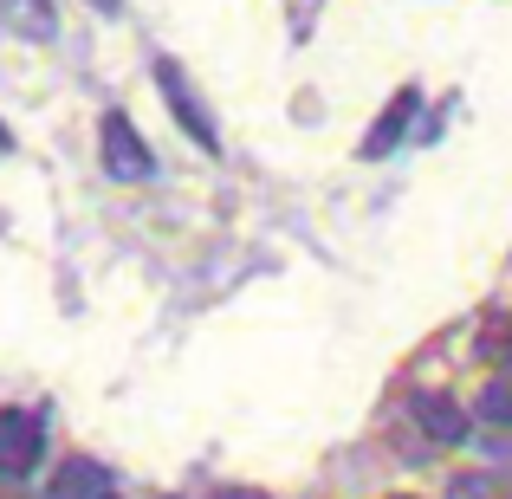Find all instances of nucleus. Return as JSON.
Listing matches in <instances>:
<instances>
[{
	"label": "nucleus",
	"instance_id": "obj_1",
	"mask_svg": "<svg viewBox=\"0 0 512 499\" xmlns=\"http://www.w3.org/2000/svg\"><path fill=\"white\" fill-rule=\"evenodd\" d=\"M98 150H104V169H111L117 182H150V175H156L150 143L137 137V124H130L124 111H111V117L98 124Z\"/></svg>",
	"mask_w": 512,
	"mask_h": 499
},
{
	"label": "nucleus",
	"instance_id": "obj_12",
	"mask_svg": "<svg viewBox=\"0 0 512 499\" xmlns=\"http://www.w3.org/2000/svg\"><path fill=\"white\" fill-rule=\"evenodd\" d=\"M0 156H13V137H7V124H0Z\"/></svg>",
	"mask_w": 512,
	"mask_h": 499
},
{
	"label": "nucleus",
	"instance_id": "obj_10",
	"mask_svg": "<svg viewBox=\"0 0 512 499\" xmlns=\"http://www.w3.org/2000/svg\"><path fill=\"white\" fill-rule=\"evenodd\" d=\"M480 357H487V363H506V370H512V318H493V325L480 331Z\"/></svg>",
	"mask_w": 512,
	"mask_h": 499
},
{
	"label": "nucleus",
	"instance_id": "obj_11",
	"mask_svg": "<svg viewBox=\"0 0 512 499\" xmlns=\"http://www.w3.org/2000/svg\"><path fill=\"white\" fill-rule=\"evenodd\" d=\"M91 7H98V13H111V20H117V13H124V0H91Z\"/></svg>",
	"mask_w": 512,
	"mask_h": 499
},
{
	"label": "nucleus",
	"instance_id": "obj_13",
	"mask_svg": "<svg viewBox=\"0 0 512 499\" xmlns=\"http://www.w3.org/2000/svg\"><path fill=\"white\" fill-rule=\"evenodd\" d=\"M389 499H415V493H389Z\"/></svg>",
	"mask_w": 512,
	"mask_h": 499
},
{
	"label": "nucleus",
	"instance_id": "obj_7",
	"mask_svg": "<svg viewBox=\"0 0 512 499\" xmlns=\"http://www.w3.org/2000/svg\"><path fill=\"white\" fill-rule=\"evenodd\" d=\"M0 20H7V33H20V39H52L59 33V7H52V0H0Z\"/></svg>",
	"mask_w": 512,
	"mask_h": 499
},
{
	"label": "nucleus",
	"instance_id": "obj_9",
	"mask_svg": "<svg viewBox=\"0 0 512 499\" xmlns=\"http://www.w3.org/2000/svg\"><path fill=\"white\" fill-rule=\"evenodd\" d=\"M448 499H512V480L506 474H461L448 487Z\"/></svg>",
	"mask_w": 512,
	"mask_h": 499
},
{
	"label": "nucleus",
	"instance_id": "obj_5",
	"mask_svg": "<svg viewBox=\"0 0 512 499\" xmlns=\"http://www.w3.org/2000/svg\"><path fill=\"white\" fill-rule=\"evenodd\" d=\"M46 499H111V467L72 454V461H59V474H52Z\"/></svg>",
	"mask_w": 512,
	"mask_h": 499
},
{
	"label": "nucleus",
	"instance_id": "obj_6",
	"mask_svg": "<svg viewBox=\"0 0 512 499\" xmlns=\"http://www.w3.org/2000/svg\"><path fill=\"white\" fill-rule=\"evenodd\" d=\"M415 422H422L428 441H441V448H454V441H467V409L454 396H415Z\"/></svg>",
	"mask_w": 512,
	"mask_h": 499
},
{
	"label": "nucleus",
	"instance_id": "obj_3",
	"mask_svg": "<svg viewBox=\"0 0 512 499\" xmlns=\"http://www.w3.org/2000/svg\"><path fill=\"white\" fill-rule=\"evenodd\" d=\"M39 448H46V435H39V415L0 409V480L33 474V467H39Z\"/></svg>",
	"mask_w": 512,
	"mask_h": 499
},
{
	"label": "nucleus",
	"instance_id": "obj_8",
	"mask_svg": "<svg viewBox=\"0 0 512 499\" xmlns=\"http://www.w3.org/2000/svg\"><path fill=\"white\" fill-rule=\"evenodd\" d=\"M474 415H480V422H500V428H512V370H500L487 389H480Z\"/></svg>",
	"mask_w": 512,
	"mask_h": 499
},
{
	"label": "nucleus",
	"instance_id": "obj_4",
	"mask_svg": "<svg viewBox=\"0 0 512 499\" xmlns=\"http://www.w3.org/2000/svg\"><path fill=\"white\" fill-rule=\"evenodd\" d=\"M415 111H422V91H396V98H389L383 104V117H376V124H370V137H363V163H383V156L389 150H396V143H402V130H409V117Z\"/></svg>",
	"mask_w": 512,
	"mask_h": 499
},
{
	"label": "nucleus",
	"instance_id": "obj_2",
	"mask_svg": "<svg viewBox=\"0 0 512 499\" xmlns=\"http://www.w3.org/2000/svg\"><path fill=\"white\" fill-rule=\"evenodd\" d=\"M156 85H163V98H169V111H175V124L188 130V137L201 143V150H221V130H214V117L201 111V98H195V85H188V72L175 59H156Z\"/></svg>",
	"mask_w": 512,
	"mask_h": 499
}]
</instances>
